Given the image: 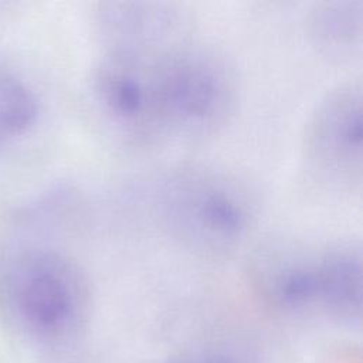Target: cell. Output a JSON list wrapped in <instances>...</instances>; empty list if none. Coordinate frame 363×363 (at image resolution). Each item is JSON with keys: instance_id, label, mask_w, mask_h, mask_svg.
<instances>
[{"instance_id": "cell-9", "label": "cell", "mask_w": 363, "mask_h": 363, "mask_svg": "<svg viewBox=\"0 0 363 363\" xmlns=\"http://www.w3.org/2000/svg\"><path fill=\"white\" fill-rule=\"evenodd\" d=\"M308 34L319 54L343 61L357 55L363 37L362 0H325L308 16Z\"/></svg>"}, {"instance_id": "cell-5", "label": "cell", "mask_w": 363, "mask_h": 363, "mask_svg": "<svg viewBox=\"0 0 363 363\" xmlns=\"http://www.w3.org/2000/svg\"><path fill=\"white\" fill-rule=\"evenodd\" d=\"M146 52L104 51L91 75V94L99 113L116 132L139 142L159 139Z\"/></svg>"}, {"instance_id": "cell-2", "label": "cell", "mask_w": 363, "mask_h": 363, "mask_svg": "<svg viewBox=\"0 0 363 363\" xmlns=\"http://www.w3.org/2000/svg\"><path fill=\"white\" fill-rule=\"evenodd\" d=\"M155 204L170 235L201 254L237 248L258 214L257 196L244 179L204 164L167 173L157 186Z\"/></svg>"}, {"instance_id": "cell-10", "label": "cell", "mask_w": 363, "mask_h": 363, "mask_svg": "<svg viewBox=\"0 0 363 363\" xmlns=\"http://www.w3.org/2000/svg\"><path fill=\"white\" fill-rule=\"evenodd\" d=\"M38 115L40 104L34 89L17 72L0 64V145L30 132Z\"/></svg>"}, {"instance_id": "cell-8", "label": "cell", "mask_w": 363, "mask_h": 363, "mask_svg": "<svg viewBox=\"0 0 363 363\" xmlns=\"http://www.w3.org/2000/svg\"><path fill=\"white\" fill-rule=\"evenodd\" d=\"M319 306L354 316L362 296V248L354 241H336L318 248Z\"/></svg>"}, {"instance_id": "cell-4", "label": "cell", "mask_w": 363, "mask_h": 363, "mask_svg": "<svg viewBox=\"0 0 363 363\" xmlns=\"http://www.w3.org/2000/svg\"><path fill=\"white\" fill-rule=\"evenodd\" d=\"M309 169L325 182L353 187L362 180V86L347 81L330 88L313 106L303 135Z\"/></svg>"}, {"instance_id": "cell-3", "label": "cell", "mask_w": 363, "mask_h": 363, "mask_svg": "<svg viewBox=\"0 0 363 363\" xmlns=\"http://www.w3.org/2000/svg\"><path fill=\"white\" fill-rule=\"evenodd\" d=\"M0 292L28 329L57 335L84 315L89 285L81 264L67 251L9 235L0 245Z\"/></svg>"}, {"instance_id": "cell-6", "label": "cell", "mask_w": 363, "mask_h": 363, "mask_svg": "<svg viewBox=\"0 0 363 363\" xmlns=\"http://www.w3.org/2000/svg\"><path fill=\"white\" fill-rule=\"evenodd\" d=\"M104 51H145L189 37V17L173 3L101 1L94 11Z\"/></svg>"}, {"instance_id": "cell-7", "label": "cell", "mask_w": 363, "mask_h": 363, "mask_svg": "<svg viewBox=\"0 0 363 363\" xmlns=\"http://www.w3.org/2000/svg\"><path fill=\"white\" fill-rule=\"evenodd\" d=\"M251 279L274 305L285 309L319 306L318 248L295 241H272L250 259Z\"/></svg>"}, {"instance_id": "cell-1", "label": "cell", "mask_w": 363, "mask_h": 363, "mask_svg": "<svg viewBox=\"0 0 363 363\" xmlns=\"http://www.w3.org/2000/svg\"><path fill=\"white\" fill-rule=\"evenodd\" d=\"M157 138H200L223 128L237 104V77L216 50L184 38L147 52Z\"/></svg>"}]
</instances>
